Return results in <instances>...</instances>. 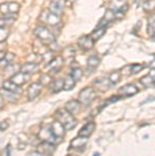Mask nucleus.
Masks as SVG:
<instances>
[{
  "label": "nucleus",
  "mask_w": 155,
  "mask_h": 156,
  "mask_svg": "<svg viewBox=\"0 0 155 156\" xmlns=\"http://www.w3.org/2000/svg\"><path fill=\"white\" fill-rule=\"evenodd\" d=\"M6 52L5 51H2V50H0V60H2L4 58V56H5Z\"/></svg>",
  "instance_id": "obj_44"
},
{
  "label": "nucleus",
  "mask_w": 155,
  "mask_h": 156,
  "mask_svg": "<svg viewBox=\"0 0 155 156\" xmlns=\"http://www.w3.org/2000/svg\"><path fill=\"white\" fill-rule=\"evenodd\" d=\"M137 93H139V90H137L136 85L132 83L124 85L119 90V95L122 97H131L133 95L137 94Z\"/></svg>",
  "instance_id": "obj_15"
},
{
  "label": "nucleus",
  "mask_w": 155,
  "mask_h": 156,
  "mask_svg": "<svg viewBox=\"0 0 155 156\" xmlns=\"http://www.w3.org/2000/svg\"><path fill=\"white\" fill-rule=\"evenodd\" d=\"M54 118L64 125L66 130L74 129L77 125V121L75 119L74 115L69 112L66 108H58L54 114Z\"/></svg>",
  "instance_id": "obj_1"
},
{
  "label": "nucleus",
  "mask_w": 155,
  "mask_h": 156,
  "mask_svg": "<svg viewBox=\"0 0 155 156\" xmlns=\"http://www.w3.org/2000/svg\"><path fill=\"white\" fill-rule=\"evenodd\" d=\"M65 108L68 110L69 112H71L72 115H76L80 110V102L78 100H70L66 103Z\"/></svg>",
  "instance_id": "obj_23"
},
{
  "label": "nucleus",
  "mask_w": 155,
  "mask_h": 156,
  "mask_svg": "<svg viewBox=\"0 0 155 156\" xmlns=\"http://www.w3.org/2000/svg\"><path fill=\"white\" fill-rule=\"evenodd\" d=\"M14 59H15V54L9 52V53L5 54V56H4L3 59L0 60V66L3 67V68H6L9 65H11L12 62H14Z\"/></svg>",
  "instance_id": "obj_29"
},
{
  "label": "nucleus",
  "mask_w": 155,
  "mask_h": 156,
  "mask_svg": "<svg viewBox=\"0 0 155 156\" xmlns=\"http://www.w3.org/2000/svg\"><path fill=\"white\" fill-rule=\"evenodd\" d=\"M151 40H152V41H154V42H155V32H154V34H151Z\"/></svg>",
  "instance_id": "obj_46"
},
{
  "label": "nucleus",
  "mask_w": 155,
  "mask_h": 156,
  "mask_svg": "<svg viewBox=\"0 0 155 156\" xmlns=\"http://www.w3.org/2000/svg\"><path fill=\"white\" fill-rule=\"evenodd\" d=\"M29 79H30V75L26 74V73H23L21 71L15 73V74L12 75L11 78H9V80H11V81H12L14 83L20 85V87L25 84V83H27Z\"/></svg>",
  "instance_id": "obj_10"
},
{
  "label": "nucleus",
  "mask_w": 155,
  "mask_h": 156,
  "mask_svg": "<svg viewBox=\"0 0 155 156\" xmlns=\"http://www.w3.org/2000/svg\"><path fill=\"white\" fill-rule=\"evenodd\" d=\"M27 60L29 62H33V64H40V62H43V56L41 54H37V53H31L27 56Z\"/></svg>",
  "instance_id": "obj_32"
},
{
  "label": "nucleus",
  "mask_w": 155,
  "mask_h": 156,
  "mask_svg": "<svg viewBox=\"0 0 155 156\" xmlns=\"http://www.w3.org/2000/svg\"><path fill=\"white\" fill-rule=\"evenodd\" d=\"M40 83H41L42 85H49L50 83L52 82V77L51 75L48 74V73H44V74L41 75V77H40Z\"/></svg>",
  "instance_id": "obj_34"
},
{
  "label": "nucleus",
  "mask_w": 155,
  "mask_h": 156,
  "mask_svg": "<svg viewBox=\"0 0 155 156\" xmlns=\"http://www.w3.org/2000/svg\"><path fill=\"white\" fill-rule=\"evenodd\" d=\"M94 43L95 41L92 39L91 36H82L79 37L78 41H77L78 46L80 47L82 50H84V51H89V50L93 49Z\"/></svg>",
  "instance_id": "obj_13"
},
{
  "label": "nucleus",
  "mask_w": 155,
  "mask_h": 156,
  "mask_svg": "<svg viewBox=\"0 0 155 156\" xmlns=\"http://www.w3.org/2000/svg\"><path fill=\"white\" fill-rule=\"evenodd\" d=\"M95 128H96V124L94 122H89L84 125L83 127L79 130L78 135H81V136H86V137H90L92 134H93Z\"/></svg>",
  "instance_id": "obj_22"
},
{
  "label": "nucleus",
  "mask_w": 155,
  "mask_h": 156,
  "mask_svg": "<svg viewBox=\"0 0 155 156\" xmlns=\"http://www.w3.org/2000/svg\"><path fill=\"white\" fill-rule=\"evenodd\" d=\"M143 9L145 12H153L155 9V0H146L143 4Z\"/></svg>",
  "instance_id": "obj_35"
},
{
  "label": "nucleus",
  "mask_w": 155,
  "mask_h": 156,
  "mask_svg": "<svg viewBox=\"0 0 155 156\" xmlns=\"http://www.w3.org/2000/svg\"><path fill=\"white\" fill-rule=\"evenodd\" d=\"M95 97H96V92L93 87H83L78 95V101L80 102V104L82 105H90L92 102L94 101Z\"/></svg>",
  "instance_id": "obj_5"
},
{
  "label": "nucleus",
  "mask_w": 155,
  "mask_h": 156,
  "mask_svg": "<svg viewBox=\"0 0 155 156\" xmlns=\"http://www.w3.org/2000/svg\"><path fill=\"white\" fill-rule=\"evenodd\" d=\"M62 64H64V58L62 57V55H57V56H54L53 58L51 59V62L47 65V67L49 68L50 72L58 73L62 70Z\"/></svg>",
  "instance_id": "obj_11"
},
{
  "label": "nucleus",
  "mask_w": 155,
  "mask_h": 156,
  "mask_svg": "<svg viewBox=\"0 0 155 156\" xmlns=\"http://www.w3.org/2000/svg\"><path fill=\"white\" fill-rule=\"evenodd\" d=\"M148 34H152L155 32V14L154 15H151L148 19Z\"/></svg>",
  "instance_id": "obj_36"
},
{
  "label": "nucleus",
  "mask_w": 155,
  "mask_h": 156,
  "mask_svg": "<svg viewBox=\"0 0 155 156\" xmlns=\"http://www.w3.org/2000/svg\"><path fill=\"white\" fill-rule=\"evenodd\" d=\"M37 137L42 140H47V142L53 143V144H56L57 143L55 137H54L53 134H52L51 130H50V126L42 127L39 132V134H37Z\"/></svg>",
  "instance_id": "obj_12"
},
{
  "label": "nucleus",
  "mask_w": 155,
  "mask_h": 156,
  "mask_svg": "<svg viewBox=\"0 0 155 156\" xmlns=\"http://www.w3.org/2000/svg\"><path fill=\"white\" fill-rule=\"evenodd\" d=\"M114 20H116V12H114V9H106L103 18L101 19V21H100V23L98 24L97 27H105L106 28L107 25L111 24L112 21H114Z\"/></svg>",
  "instance_id": "obj_14"
},
{
  "label": "nucleus",
  "mask_w": 155,
  "mask_h": 156,
  "mask_svg": "<svg viewBox=\"0 0 155 156\" xmlns=\"http://www.w3.org/2000/svg\"><path fill=\"white\" fill-rule=\"evenodd\" d=\"M75 1H76V0H66V4L67 5H71V4H73Z\"/></svg>",
  "instance_id": "obj_45"
},
{
  "label": "nucleus",
  "mask_w": 155,
  "mask_h": 156,
  "mask_svg": "<svg viewBox=\"0 0 155 156\" xmlns=\"http://www.w3.org/2000/svg\"><path fill=\"white\" fill-rule=\"evenodd\" d=\"M111 9L114 12H125L128 9L127 0H111Z\"/></svg>",
  "instance_id": "obj_17"
},
{
  "label": "nucleus",
  "mask_w": 155,
  "mask_h": 156,
  "mask_svg": "<svg viewBox=\"0 0 155 156\" xmlns=\"http://www.w3.org/2000/svg\"><path fill=\"white\" fill-rule=\"evenodd\" d=\"M87 142H89V137L77 135V136L73 138V140H71V143H70V149L81 152V151H83L86 149Z\"/></svg>",
  "instance_id": "obj_8"
},
{
  "label": "nucleus",
  "mask_w": 155,
  "mask_h": 156,
  "mask_svg": "<svg viewBox=\"0 0 155 156\" xmlns=\"http://www.w3.org/2000/svg\"><path fill=\"white\" fill-rule=\"evenodd\" d=\"M48 49L51 50L52 52H55V51H59V50H61V47H59V45L57 44L56 41H54L48 45Z\"/></svg>",
  "instance_id": "obj_40"
},
{
  "label": "nucleus",
  "mask_w": 155,
  "mask_h": 156,
  "mask_svg": "<svg viewBox=\"0 0 155 156\" xmlns=\"http://www.w3.org/2000/svg\"><path fill=\"white\" fill-rule=\"evenodd\" d=\"M50 126V130H51L52 134H53V136L55 137L56 142L59 143L61 140H62V138L65 137V135H66V128L64 127V125L62 124L59 121H53V122L51 123V125H49Z\"/></svg>",
  "instance_id": "obj_6"
},
{
  "label": "nucleus",
  "mask_w": 155,
  "mask_h": 156,
  "mask_svg": "<svg viewBox=\"0 0 155 156\" xmlns=\"http://www.w3.org/2000/svg\"><path fill=\"white\" fill-rule=\"evenodd\" d=\"M100 65V58L98 57V55H91V56L87 58L86 62V70L87 72L93 73Z\"/></svg>",
  "instance_id": "obj_18"
},
{
  "label": "nucleus",
  "mask_w": 155,
  "mask_h": 156,
  "mask_svg": "<svg viewBox=\"0 0 155 156\" xmlns=\"http://www.w3.org/2000/svg\"><path fill=\"white\" fill-rule=\"evenodd\" d=\"M64 9H65V3H62L61 0H54V1L50 2L48 9L50 12L61 16L62 12H64Z\"/></svg>",
  "instance_id": "obj_19"
},
{
  "label": "nucleus",
  "mask_w": 155,
  "mask_h": 156,
  "mask_svg": "<svg viewBox=\"0 0 155 156\" xmlns=\"http://www.w3.org/2000/svg\"><path fill=\"white\" fill-rule=\"evenodd\" d=\"M144 68H145V65H139V64L130 65V75L131 74H137V73L141 72Z\"/></svg>",
  "instance_id": "obj_39"
},
{
  "label": "nucleus",
  "mask_w": 155,
  "mask_h": 156,
  "mask_svg": "<svg viewBox=\"0 0 155 156\" xmlns=\"http://www.w3.org/2000/svg\"><path fill=\"white\" fill-rule=\"evenodd\" d=\"M141 83L143 84L145 87H152L155 85V81L153 80V78L148 74L147 76H144L143 78H142Z\"/></svg>",
  "instance_id": "obj_31"
},
{
  "label": "nucleus",
  "mask_w": 155,
  "mask_h": 156,
  "mask_svg": "<svg viewBox=\"0 0 155 156\" xmlns=\"http://www.w3.org/2000/svg\"><path fill=\"white\" fill-rule=\"evenodd\" d=\"M40 70L39 68V64H33V62H26V64L22 65L20 66V71L23 72V73H26V74H34L36 72H37Z\"/></svg>",
  "instance_id": "obj_21"
},
{
  "label": "nucleus",
  "mask_w": 155,
  "mask_h": 156,
  "mask_svg": "<svg viewBox=\"0 0 155 156\" xmlns=\"http://www.w3.org/2000/svg\"><path fill=\"white\" fill-rule=\"evenodd\" d=\"M149 75H150V76H151L152 78H153V80L155 81V68H154V69H152V70H150Z\"/></svg>",
  "instance_id": "obj_42"
},
{
  "label": "nucleus",
  "mask_w": 155,
  "mask_h": 156,
  "mask_svg": "<svg viewBox=\"0 0 155 156\" xmlns=\"http://www.w3.org/2000/svg\"><path fill=\"white\" fill-rule=\"evenodd\" d=\"M64 85H65V79H62V78H57L55 80H52V82L49 84L50 92L53 93V94L59 93L61 90H64Z\"/></svg>",
  "instance_id": "obj_20"
},
{
  "label": "nucleus",
  "mask_w": 155,
  "mask_h": 156,
  "mask_svg": "<svg viewBox=\"0 0 155 156\" xmlns=\"http://www.w3.org/2000/svg\"><path fill=\"white\" fill-rule=\"evenodd\" d=\"M76 54V50L73 46H68L66 48L62 49V57L64 58V60H70L72 59Z\"/></svg>",
  "instance_id": "obj_26"
},
{
  "label": "nucleus",
  "mask_w": 155,
  "mask_h": 156,
  "mask_svg": "<svg viewBox=\"0 0 155 156\" xmlns=\"http://www.w3.org/2000/svg\"><path fill=\"white\" fill-rule=\"evenodd\" d=\"M76 80L74 79L73 77L71 76V75H69L68 77L65 79V85H64V90H73L75 87V85H76Z\"/></svg>",
  "instance_id": "obj_28"
},
{
  "label": "nucleus",
  "mask_w": 155,
  "mask_h": 156,
  "mask_svg": "<svg viewBox=\"0 0 155 156\" xmlns=\"http://www.w3.org/2000/svg\"><path fill=\"white\" fill-rule=\"evenodd\" d=\"M39 20L43 24L46 25V26H52V27L57 26V25H59V23L62 22L61 16H58V15L50 12L49 9H46V11L42 12Z\"/></svg>",
  "instance_id": "obj_4"
},
{
  "label": "nucleus",
  "mask_w": 155,
  "mask_h": 156,
  "mask_svg": "<svg viewBox=\"0 0 155 156\" xmlns=\"http://www.w3.org/2000/svg\"><path fill=\"white\" fill-rule=\"evenodd\" d=\"M34 36L37 37V40H40L41 42H43L44 44H46L47 46L50 43L56 41L55 36L53 34V32L50 30L46 25H39L37 26L33 30Z\"/></svg>",
  "instance_id": "obj_2"
},
{
  "label": "nucleus",
  "mask_w": 155,
  "mask_h": 156,
  "mask_svg": "<svg viewBox=\"0 0 155 156\" xmlns=\"http://www.w3.org/2000/svg\"><path fill=\"white\" fill-rule=\"evenodd\" d=\"M3 105H4V99H3V97H2V95L0 94V109L3 107Z\"/></svg>",
  "instance_id": "obj_43"
},
{
  "label": "nucleus",
  "mask_w": 155,
  "mask_h": 156,
  "mask_svg": "<svg viewBox=\"0 0 155 156\" xmlns=\"http://www.w3.org/2000/svg\"><path fill=\"white\" fill-rule=\"evenodd\" d=\"M120 78H121V72H112L109 75V80H111V85H116L120 81Z\"/></svg>",
  "instance_id": "obj_38"
},
{
  "label": "nucleus",
  "mask_w": 155,
  "mask_h": 156,
  "mask_svg": "<svg viewBox=\"0 0 155 156\" xmlns=\"http://www.w3.org/2000/svg\"><path fill=\"white\" fill-rule=\"evenodd\" d=\"M2 87L11 90L12 93H16V94H21L22 93L21 87L16 83H14V82L11 81V80H5V81L3 82V84H2Z\"/></svg>",
  "instance_id": "obj_25"
},
{
  "label": "nucleus",
  "mask_w": 155,
  "mask_h": 156,
  "mask_svg": "<svg viewBox=\"0 0 155 156\" xmlns=\"http://www.w3.org/2000/svg\"><path fill=\"white\" fill-rule=\"evenodd\" d=\"M37 152L42 155H52L56 150L55 144L53 143H50L47 142V140H42L39 145L37 146Z\"/></svg>",
  "instance_id": "obj_7"
},
{
  "label": "nucleus",
  "mask_w": 155,
  "mask_h": 156,
  "mask_svg": "<svg viewBox=\"0 0 155 156\" xmlns=\"http://www.w3.org/2000/svg\"><path fill=\"white\" fill-rule=\"evenodd\" d=\"M9 34H11V30L9 27H0V43L5 42Z\"/></svg>",
  "instance_id": "obj_33"
},
{
  "label": "nucleus",
  "mask_w": 155,
  "mask_h": 156,
  "mask_svg": "<svg viewBox=\"0 0 155 156\" xmlns=\"http://www.w3.org/2000/svg\"><path fill=\"white\" fill-rule=\"evenodd\" d=\"M15 18L12 17H4L3 18H0V27H9V25H12L15 22Z\"/></svg>",
  "instance_id": "obj_37"
},
{
  "label": "nucleus",
  "mask_w": 155,
  "mask_h": 156,
  "mask_svg": "<svg viewBox=\"0 0 155 156\" xmlns=\"http://www.w3.org/2000/svg\"><path fill=\"white\" fill-rule=\"evenodd\" d=\"M0 94L2 95V97H3V99H6L9 102H12V103H16L18 101L19 99V94H16V93H12L11 90L4 89V87H2L1 90H0Z\"/></svg>",
  "instance_id": "obj_24"
},
{
  "label": "nucleus",
  "mask_w": 155,
  "mask_h": 156,
  "mask_svg": "<svg viewBox=\"0 0 155 156\" xmlns=\"http://www.w3.org/2000/svg\"><path fill=\"white\" fill-rule=\"evenodd\" d=\"M105 32H106V28L105 27H97L96 29L94 30L93 32H92L90 36L92 37V39L94 40L95 42L96 41H98V40L101 39L102 37L105 34Z\"/></svg>",
  "instance_id": "obj_27"
},
{
  "label": "nucleus",
  "mask_w": 155,
  "mask_h": 156,
  "mask_svg": "<svg viewBox=\"0 0 155 156\" xmlns=\"http://www.w3.org/2000/svg\"><path fill=\"white\" fill-rule=\"evenodd\" d=\"M9 127V123L7 120H4V121H2V122H0V131H4V130H6Z\"/></svg>",
  "instance_id": "obj_41"
},
{
  "label": "nucleus",
  "mask_w": 155,
  "mask_h": 156,
  "mask_svg": "<svg viewBox=\"0 0 155 156\" xmlns=\"http://www.w3.org/2000/svg\"><path fill=\"white\" fill-rule=\"evenodd\" d=\"M70 75H71L76 81H79V80L82 78V76H83V72H82V70L79 67H73L71 69Z\"/></svg>",
  "instance_id": "obj_30"
},
{
  "label": "nucleus",
  "mask_w": 155,
  "mask_h": 156,
  "mask_svg": "<svg viewBox=\"0 0 155 156\" xmlns=\"http://www.w3.org/2000/svg\"><path fill=\"white\" fill-rule=\"evenodd\" d=\"M95 87H97L99 90H101V92H105L109 89L111 87H112L111 83V80H109V78H97L96 80L93 82Z\"/></svg>",
  "instance_id": "obj_16"
},
{
  "label": "nucleus",
  "mask_w": 155,
  "mask_h": 156,
  "mask_svg": "<svg viewBox=\"0 0 155 156\" xmlns=\"http://www.w3.org/2000/svg\"><path fill=\"white\" fill-rule=\"evenodd\" d=\"M42 89H43V85L40 83V82H33V83H31L28 87V90H27V99L29 101L34 100L41 94Z\"/></svg>",
  "instance_id": "obj_9"
},
{
  "label": "nucleus",
  "mask_w": 155,
  "mask_h": 156,
  "mask_svg": "<svg viewBox=\"0 0 155 156\" xmlns=\"http://www.w3.org/2000/svg\"><path fill=\"white\" fill-rule=\"evenodd\" d=\"M20 4L18 2H4V3L0 4V12L3 15L4 17H12V18H17L18 12H20Z\"/></svg>",
  "instance_id": "obj_3"
}]
</instances>
